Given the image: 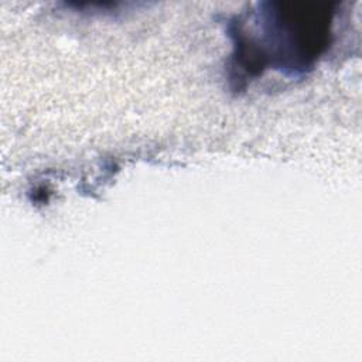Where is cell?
Wrapping results in <instances>:
<instances>
[{
    "mask_svg": "<svg viewBox=\"0 0 362 362\" xmlns=\"http://www.w3.org/2000/svg\"><path fill=\"white\" fill-rule=\"evenodd\" d=\"M235 25L236 66L250 76L266 69L303 72L322 54L331 35V11L318 4L267 3Z\"/></svg>",
    "mask_w": 362,
    "mask_h": 362,
    "instance_id": "cell-1",
    "label": "cell"
}]
</instances>
